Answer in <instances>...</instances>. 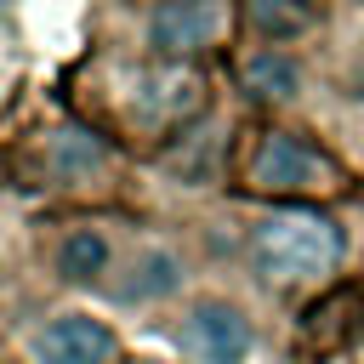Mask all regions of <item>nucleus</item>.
Listing matches in <instances>:
<instances>
[{"label": "nucleus", "mask_w": 364, "mask_h": 364, "mask_svg": "<svg viewBox=\"0 0 364 364\" xmlns=\"http://www.w3.org/2000/svg\"><path fill=\"white\" fill-rule=\"evenodd\" d=\"M222 28H233V11H228V6H193V0L154 6V17H148V40H154V51H165V57L205 51V46H216Z\"/></svg>", "instance_id": "5"}, {"label": "nucleus", "mask_w": 364, "mask_h": 364, "mask_svg": "<svg viewBox=\"0 0 364 364\" xmlns=\"http://www.w3.org/2000/svg\"><path fill=\"white\" fill-rule=\"evenodd\" d=\"M239 74H245V91L262 97V102H290V97L301 91V68H296V57H290L284 46H262V51H250Z\"/></svg>", "instance_id": "7"}, {"label": "nucleus", "mask_w": 364, "mask_h": 364, "mask_svg": "<svg viewBox=\"0 0 364 364\" xmlns=\"http://www.w3.org/2000/svg\"><path fill=\"white\" fill-rule=\"evenodd\" d=\"M131 364H165V358H131Z\"/></svg>", "instance_id": "12"}, {"label": "nucleus", "mask_w": 364, "mask_h": 364, "mask_svg": "<svg viewBox=\"0 0 364 364\" xmlns=\"http://www.w3.org/2000/svg\"><path fill=\"white\" fill-rule=\"evenodd\" d=\"M205 108V80L193 74V68H182V63H154V68H136V114L142 119H159V125H171V119H193Z\"/></svg>", "instance_id": "6"}, {"label": "nucleus", "mask_w": 364, "mask_h": 364, "mask_svg": "<svg viewBox=\"0 0 364 364\" xmlns=\"http://www.w3.org/2000/svg\"><path fill=\"white\" fill-rule=\"evenodd\" d=\"M250 188H262V193L341 188V165L296 131H262L256 148H250Z\"/></svg>", "instance_id": "2"}, {"label": "nucleus", "mask_w": 364, "mask_h": 364, "mask_svg": "<svg viewBox=\"0 0 364 364\" xmlns=\"http://www.w3.org/2000/svg\"><path fill=\"white\" fill-rule=\"evenodd\" d=\"M250 23L267 34V46H279L284 34H301L313 23V11H296V6H250Z\"/></svg>", "instance_id": "11"}, {"label": "nucleus", "mask_w": 364, "mask_h": 364, "mask_svg": "<svg viewBox=\"0 0 364 364\" xmlns=\"http://www.w3.org/2000/svg\"><path fill=\"white\" fill-rule=\"evenodd\" d=\"M34 358L40 364H114L119 336L91 313H63L34 336Z\"/></svg>", "instance_id": "4"}, {"label": "nucleus", "mask_w": 364, "mask_h": 364, "mask_svg": "<svg viewBox=\"0 0 364 364\" xmlns=\"http://www.w3.org/2000/svg\"><path fill=\"white\" fill-rule=\"evenodd\" d=\"M182 284V262L171 250H142L131 262V284H125V301H154V296H171Z\"/></svg>", "instance_id": "9"}, {"label": "nucleus", "mask_w": 364, "mask_h": 364, "mask_svg": "<svg viewBox=\"0 0 364 364\" xmlns=\"http://www.w3.org/2000/svg\"><path fill=\"white\" fill-rule=\"evenodd\" d=\"M341 250H347V239H341L336 216H324L313 205H279L250 228V262L279 290L330 279L341 267Z\"/></svg>", "instance_id": "1"}, {"label": "nucleus", "mask_w": 364, "mask_h": 364, "mask_svg": "<svg viewBox=\"0 0 364 364\" xmlns=\"http://www.w3.org/2000/svg\"><path fill=\"white\" fill-rule=\"evenodd\" d=\"M108 159V148L91 136V131H57L51 136V171L57 176H85Z\"/></svg>", "instance_id": "10"}, {"label": "nucleus", "mask_w": 364, "mask_h": 364, "mask_svg": "<svg viewBox=\"0 0 364 364\" xmlns=\"http://www.w3.org/2000/svg\"><path fill=\"white\" fill-rule=\"evenodd\" d=\"M176 341H182V353H188L193 364H245L256 330H250V318H245L233 301L205 296V301H193V307L182 313Z\"/></svg>", "instance_id": "3"}, {"label": "nucleus", "mask_w": 364, "mask_h": 364, "mask_svg": "<svg viewBox=\"0 0 364 364\" xmlns=\"http://www.w3.org/2000/svg\"><path fill=\"white\" fill-rule=\"evenodd\" d=\"M102 267H108V239H102L97 228L63 233V245H57V273H63L68 284H91Z\"/></svg>", "instance_id": "8"}]
</instances>
